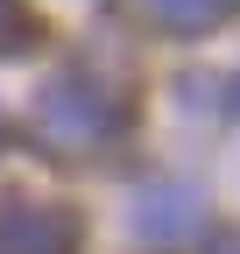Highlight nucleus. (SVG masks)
I'll return each mask as SVG.
<instances>
[{
    "mask_svg": "<svg viewBox=\"0 0 240 254\" xmlns=\"http://www.w3.org/2000/svg\"><path fill=\"white\" fill-rule=\"evenodd\" d=\"M127 7L163 36H205V28H219L233 14V0H127Z\"/></svg>",
    "mask_w": 240,
    "mask_h": 254,
    "instance_id": "obj_4",
    "label": "nucleus"
},
{
    "mask_svg": "<svg viewBox=\"0 0 240 254\" xmlns=\"http://www.w3.org/2000/svg\"><path fill=\"white\" fill-rule=\"evenodd\" d=\"M43 43V21L21 7V0H0V57H21Z\"/></svg>",
    "mask_w": 240,
    "mask_h": 254,
    "instance_id": "obj_5",
    "label": "nucleus"
},
{
    "mask_svg": "<svg viewBox=\"0 0 240 254\" xmlns=\"http://www.w3.org/2000/svg\"><path fill=\"white\" fill-rule=\"evenodd\" d=\"M205 254H240V233H212V240H205Z\"/></svg>",
    "mask_w": 240,
    "mask_h": 254,
    "instance_id": "obj_6",
    "label": "nucleus"
},
{
    "mask_svg": "<svg viewBox=\"0 0 240 254\" xmlns=\"http://www.w3.org/2000/svg\"><path fill=\"white\" fill-rule=\"evenodd\" d=\"M226 99H233V113H240V78H233V92H226Z\"/></svg>",
    "mask_w": 240,
    "mask_h": 254,
    "instance_id": "obj_7",
    "label": "nucleus"
},
{
    "mask_svg": "<svg viewBox=\"0 0 240 254\" xmlns=\"http://www.w3.org/2000/svg\"><path fill=\"white\" fill-rule=\"evenodd\" d=\"M127 120H134L127 85H106V78H92V71H64V78H50L43 99H36V134H43L57 155L106 148V141L127 134Z\"/></svg>",
    "mask_w": 240,
    "mask_h": 254,
    "instance_id": "obj_1",
    "label": "nucleus"
},
{
    "mask_svg": "<svg viewBox=\"0 0 240 254\" xmlns=\"http://www.w3.org/2000/svg\"><path fill=\"white\" fill-rule=\"evenodd\" d=\"M0 254H78V212L57 198H0Z\"/></svg>",
    "mask_w": 240,
    "mask_h": 254,
    "instance_id": "obj_2",
    "label": "nucleus"
},
{
    "mask_svg": "<svg viewBox=\"0 0 240 254\" xmlns=\"http://www.w3.org/2000/svg\"><path fill=\"white\" fill-rule=\"evenodd\" d=\"M198 226H205V198H198L191 184H148L141 198H134V233L156 240V247L191 240Z\"/></svg>",
    "mask_w": 240,
    "mask_h": 254,
    "instance_id": "obj_3",
    "label": "nucleus"
}]
</instances>
